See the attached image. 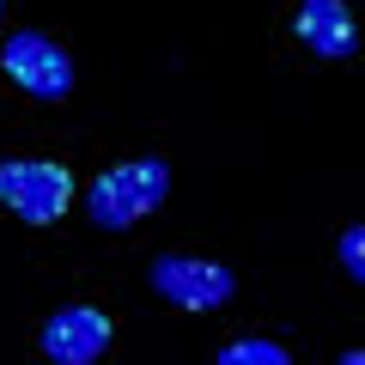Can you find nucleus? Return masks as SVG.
<instances>
[{"mask_svg":"<svg viewBox=\"0 0 365 365\" xmlns=\"http://www.w3.org/2000/svg\"><path fill=\"white\" fill-rule=\"evenodd\" d=\"M165 195H170V165H165V158H128V165L91 177L86 207H91V225L128 232V225H140Z\"/></svg>","mask_w":365,"mask_h":365,"instance_id":"1","label":"nucleus"},{"mask_svg":"<svg viewBox=\"0 0 365 365\" xmlns=\"http://www.w3.org/2000/svg\"><path fill=\"white\" fill-rule=\"evenodd\" d=\"M73 201V177L55 158H0V207H13V220L49 225Z\"/></svg>","mask_w":365,"mask_h":365,"instance_id":"2","label":"nucleus"},{"mask_svg":"<svg viewBox=\"0 0 365 365\" xmlns=\"http://www.w3.org/2000/svg\"><path fill=\"white\" fill-rule=\"evenodd\" d=\"M0 67H6V79L19 91H31L43 104H61L67 91H73V55L55 37H43V31H13L6 49H0Z\"/></svg>","mask_w":365,"mask_h":365,"instance_id":"3","label":"nucleus"},{"mask_svg":"<svg viewBox=\"0 0 365 365\" xmlns=\"http://www.w3.org/2000/svg\"><path fill=\"white\" fill-rule=\"evenodd\" d=\"M146 280L158 287V299L182 304V311H220L237 292L232 268H220V262H207V256H153Z\"/></svg>","mask_w":365,"mask_h":365,"instance_id":"4","label":"nucleus"},{"mask_svg":"<svg viewBox=\"0 0 365 365\" xmlns=\"http://www.w3.org/2000/svg\"><path fill=\"white\" fill-rule=\"evenodd\" d=\"M43 353L55 365H91L110 353V317L98 304H67L43 323Z\"/></svg>","mask_w":365,"mask_h":365,"instance_id":"5","label":"nucleus"},{"mask_svg":"<svg viewBox=\"0 0 365 365\" xmlns=\"http://www.w3.org/2000/svg\"><path fill=\"white\" fill-rule=\"evenodd\" d=\"M299 37L311 55H323V61H347L353 49H359V25H353V6L347 0H299Z\"/></svg>","mask_w":365,"mask_h":365,"instance_id":"6","label":"nucleus"},{"mask_svg":"<svg viewBox=\"0 0 365 365\" xmlns=\"http://www.w3.org/2000/svg\"><path fill=\"white\" fill-rule=\"evenodd\" d=\"M213 365H292V353L280 347V341L244 335V341H232V347H220V359H213Z\"/></svg>","mask_w":365,"mask_h":365,"instance_id":"7","label":"nucleus"},{"mask_svg":"<svg viewBox=\"0 0 365 365\" xmlns=\"http://www.w3.org/2000/svg\"><path fill=\"white\" fill-rule=\"evenodd\" d=\"M341 268L365 287V225H347V232H341Z\"/></svg>","mask_w":365,"mask_h":365,"instance_id":"8","label":"nucleus"},{"mask_svg":"<svg viewBox=\"0 0 365 365\" xmlns=\"http://www.w3.org/2000/svg\"><path fill=\"white\" fill-rule=\"evenodd\" d=\"M335 365H365V347H353V353H341Z\"/></svg>","mask_w":365,"mask_h":365,"instance_id":"9","label":"nucleus"},{"mask_svg":"<svg viewBox=\"0 0 365 365\" xmlns=\"http://www.w3.org/2000/svg\"><path fill=\"white\" fill-rule=\"evenodd\" d=\"M0 13H6V0H0Z\"/></svg>","mask_w":365,"mask_h":365,"instance_id":"10","label":"nucleus"}]
</instances>
